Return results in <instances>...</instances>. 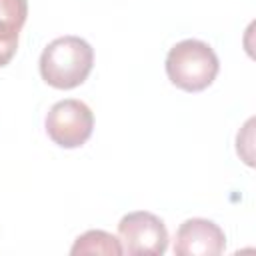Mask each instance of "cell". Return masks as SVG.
<instances>
[{
  "label": "cell",
  "instance_id": "1",
  "mask_svg": "<svg viewBox=\"0 0 256 256\" xmlns=\"http://www.w3.org/2000/svg\"><path fill=\"white\" fill-rule=\"evenodd\" d=\"M42 80L58 90H72L90 76L94 66V50L80 36H60L52 40L40 54Z\"/></svg>",
  "mask_w": 256,
  "mask_h": 256
},
{
  "label": "cell",
  "instance_id": "2",
  "mask_svg": "<svg viewBox=\"0 0 256 256\" xmlns=\"http://www.w3.org/2000/svg\"><path fill=\"white\" fill-rule=\"evenodd\" d=\"M166 76L184 92H202L218 76L220 62L214 48L202 40L186 38L166 54Z\"/></svg>",
  "mask_w": 256,
  "mask_h": 256
},
{
  "label": "cell",
  "instance_id": "3",
  "mask_svg": "<svg viewBox=\"0 0 256 256\" xmlns=\"http://www.w3.org/2000/svg\"><path fill=\"white\" fill-rule=\"evenodd\" d=\"M48 138L60 148H80L94 130V114L90 106L76 98L56 102L44 120Z\"/></svg>",
  "mask_w": 256,
  "mask_h": 256
},
{
  "label": "cell",
  "instance_id": "4",
  "mask_svg": "<svg viewBox=\"0 0 256 256\" xmlns=\"http://www.w3.org/2000/svg\"><path fill=\"white\" fill-rule=\"evenodd\" d=\"M118 240L122 254L128 256H162L168 248V230L162 218L152 212H128L118 222Z\"/></svg>",
  "mask_w": 256,
  "mask_h": 256
},
{
  "label": "cell",
  "instance_id": "5",
  "mask_svg": "<svg viewBox=\"0 0 256 256\" xmlns=\"http://www.w3.org/2000/svg\"><path fill=\"white\" fill-rule=\"evenodd\" d=\"M226 248L224 230L206 218L184 220L174 238L176 256H218Z\"/></svg>",
  "mask_w": 256,
  "mask_h": 256
},
{
  "label": "cell",
  "instance_id": "6",
  "mask_svg": "<svg viewBox=\"0 0 256 256\" xmlns=\"http://www.w3.org/2000/svg\"><path fill=\"white\" fill-rule=\"evenodd\" d=\"M28 16L26 0H0V68L10 64L18 50V36Z\"/></svg>",
  "mask_w": 256,
  "mask_h": 256
},
{
  "label": "cell",
  "instance_id": "7",
  "mask_svg": "<svg viewBox=\"0 0 256 256\" xmlns=\"http://www.w3.org/2000/svg\"><path fill=\"white\" fill-rule=\"evenodd\" d=\"M70 254H108V256H120L122 254V244L116 236L104 230H88L80 234L72 248Z\"/></svg>",
  "mask_w": 256,
  "mask_h": 256
}]
</instances>
